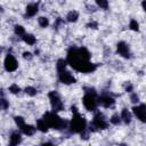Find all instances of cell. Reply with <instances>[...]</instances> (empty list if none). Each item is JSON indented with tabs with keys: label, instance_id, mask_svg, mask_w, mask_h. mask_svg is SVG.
Returning <instances> with one entry per match:
<instances>
[{
	"label": "cell",
	"instance_id": "1",
	"mask_svg": "<svg viewBox=\"0 0 146 146\" xmlns=\"http://www.w3.org/2000/svg\"><path fill=\"white\" fill-rule=\"evenodd\" d=\"M90 52L83 48H72L67 52V58L66 62L78 72L81 73H91L96 70V65L89 62L90 58Z\"/></svg>",
	"mask_w": 146,
	"mask_h": 146
},
{
	"label": "cell",
	"instance_id": "2",
	"mask_svg": "<svg viewBox=\"0 0 146 146\" xmlns=\"http://www.w3.org/2000/svg\"><path fill=\"white\" fill-rule=\"evenodd\" d=\"M42 119L44 120V122L47 123V125L49 128H52V129H62L66 124V122L63 119H60L58 116V114L55 113V112H47L43 115Z\"/></svg>",
	"mask_w": 146,
	"mask_h": 146
},
{
	"label": "cell",
	"instance_id": "3",
	"mask_svg": "<svg viewBox=\"0 0 146 146\" xmlns=\"http://www.w3.org/2000/svg\"><path fill=\"white\" fill-rule=\"evenodd\" d=\"M68 128H70L71 132L80 133L81 131L87 129V121H86V119L81 114L75 113V114H73V117H72V120L70 122Z\"/></svg>",
	"mask_w": 146,
	"mask_h": 146
},
{
	"label": "cell",
	"instance_id": "4",
	"mask_svg": "<svg viewBox=\"0 0 146 146\" xmlns=\"http://www.w3.org/2000/svg\"><path fill=\"white\" fill-rule=\"evenodd\" d=\"M108 127V123L104 116L103 113L100 112H97L95 115H94V119H92V123L90 124V130L95 131L97 129H106Z\"/></svg>",
	"mask_w": 146,
	"mask_h": 146
},
{
	"label": "cell",
	"instance_id": "5",
	"mask_svg": "<svg viewBox=\"0 0 146 146\" xmlns=\"http://www.w3.org/2000/svg\"><path fill=\"white\" fill-rule=\"evenodd\" d=\"M48 97H49V100H50V105H51L52 112L57 113V112L63 111L64 104H63V102H62V99H60V97H59L57 91H55V90L50 91L48 94Z\"/></svg>",
	"mask_w": 146,
	"mask_h": 146
},
{
	"label": "cell",
	"instance_id": "6",
	"mask_svg": "<svg viewBox=\"0 0 146 146\" xmlns=\"http://www.w3.org/2000/svg\"><path fill=\"white\" fill-rule=\"evenodd\" d=\"M82 104L87 111H95L97 108V97L96 94H86L82 98Z\"/></svg>",
	"mask_w": 146,
	"mask_h": 146
},
{
	"label": "cell",
	"instance_id": "7",
	"mask_svg": "<svg viewBox=\"0 0 146 146\" xmlns=\"http://www.w3.org/2000/svg\"><path fill=\"white\" fill-rule=\"evenodd\" d=\"M3 66H5V70L7 72H15L18 67V63L16 60V58L11 55V54H8L6 57H5V60H3Z\"/></svg>",
	"mask_w": 146,
	"mask_h": 146
},
{
	"label": "cell",
	"instance_id": "8",
	"mask_svg": "<svg viewBox=\"0 0 146 146\" xmlns=\"http://www.w3.org/2000/svg\"><path fill=\"white\" fill-rule=\"evenodd\" d=\"M58 80L63 83V84H72L75 82V78L74 75L68 72V71H63L58 73Z\"/></svg>",
	"mask_w": 146,
	"mask_h": 146
},
{
	"label": "cell",
	"instance_id": "9",
	"mask_svg": "<svg viewBox=\"0 0 146 146\" xmlns=\"http://www.w3.org/2000/svg\"><path fill=\"white\" fill-rule=\"evenodd\" d=\"M132 112L137 116V119H139L141 122H145V120H146V107H145L144 104L133 106L132 107Z\"/></svg>",
	"mask_w": 146,
	"mask_h": 146
},
{
	"label": "cell",
	"instance_id": "10",
	"mask_svg": "<svg viewBox=\"0 0 146 146\" xmlns=\"http://www.w3.org/2000/svg\"><path fill=\"white\" fill-rule=\"evenodd\" d=\"M116 50L119 52V55H121L122 57L124 58H129L130 57V49H129V46L127 42L124 41H120L117 44H116Z\"/></svg>",
	"mask_w": 146,
	"mask_h": 146
},
{
	"label": "cell",
	"instance_id": "11",
	"mask_svg": "<svg viewBox=\"0 0 146 146\" xmlns=\"http://www.w3.org/2000/svg\"><path fill=\"white\" fill-rule=\"evenodd\" d=\"M97 103L100 104L103 107L108 108V107H111V106L115 103V100H114V98H113L112 96H110V95H102V96H99V97L97 98Z\"/></svg>",
	"mask_w": 146,
	"mask_h": 146
},
{
	"label": "cell",
	"instance_id": "12",
	"mask_svg": "<svg viewBox=\"0 0 146 146\" xmlns=\"http://www.w3.org/2000/svg\"><path fill=\"white\" fill-rule=\"evenodd\" d=\"M38 11H39V6H38V3H35V2L29 3V5L25 7V14H26V16H29V17L35 16V15L38 14Z\"/></svg>",
	"mask_w": 146,
	"mask_h": 146
},
{
	"label": "cell",
	"instance_id": "13",
	"mask_svg": "<svg viewBox=\"0 0 146 146\" xmlns=\"http://www.w3.org/2000/svg\"><path fill=\"white\" fill-rule=\"evenodd\" d=\"M79 16H80L79 11L75 10V9H72L66 14V21L70 22V23H75L79 19Z\"/></svg>",
	"mask_w": 146,
	"mask_h": 146
},
{
	"label": "cell",
	"instance_id": "14",
	"mask_svg": "<svg viewBox=\"0 0 146 146\" xmlns=\"http://www.w3.org/2000/svg\"><path fill=\"white\" fill-rule=\"evenodd\" d=\"M9 139H10V144L17 146V145H19L22 143V135L18 131H14V132H11Z\"/></svg>",
	"mask_w": 146,
	"mask_h": 146
},
{
	"label": "cell",
	"instance_id": "15",
	"mask_svg": "<svg viewBox=\"0 0 146 146\" xmlns=\"http://www.w3.org/2000/svg\"><path fill=\"white\" fill-rule=\"evenodd\" d=\"M21 130H22V132L25 135V136H33L34 133H35V131H36V128L35 127H33V125H31V124H24L22 128H21Z\"/></svg>",
	"mask_w": 146,
	"mask_h": 146
},
{
	"label": "cell",
	"instance_id": "16",
	"mask_svg": "<svg viewBox=\"0 0 146 146\" xmlns=\"http://www.w3.org/2000/svg\"><path fill=\"white\" fill-rule=\"evenodd\" d=\"M22 39H23V41H24L27 46H33V44H35V42H36V38H35L33 34H31V33H25V34L22 36Z\"/></svg>",
	"mask_w": 146,
	"mask_h": 146
},
{
	"label": "cell",
	"instance_id": "17",
	"mask_svg": "<svg viewBox=\"0 0 146 146\" xmlns=\"http://www.w3.org/2000/svg\"><path fill=\"white\" fill-rule=\"evenodd\" d=\"M120 117H121V121H123V122L127 123V124H129V123L131 122V113H130L127 108H123V110L121 111Z\"/></svg>",
	"mask_w": 146,
	"mask_h": 146
},
{
	"label": "cell",
	"instance_id": "18",
	"mask_svg": "<svg viewBox=\"0 0 146 146\" xmlns=\"http://www.w3.org/2000/svg\"><path fill=\"white\" fill-rule=\"evenodd\" d=\"M48 129H49V127L47 125V123L44 122L43 119H39L36 121V130H39L41 132H47Z\"/></svg>",
	"mask_w": 146,
	"mask_h": 146
},
{
	"label": "cell",
	"instance_id": "19",
	"mask_svg": "<svg viewBox=\"0 0 146 146\" xmlns=\"http://www.w3.org/2000/svg\"><path fill=\"white\" fill-rule=\"evenodd\" d=\"M66 65H67L66 59H63V58L58 59L57 63H56V68H57L58 73H59V72H63V71H66V70H65V68H66Z\"/></svg>",
	"mask_w": 146,
	"mask_h": 146
},
{
	"label": "cell",
	"instance_id": "20",
	"mask_svg": "<svg viewBox=\"0 0 146 146\" xmlns=\"http://www.w3.org/2000/svg\"><path fill=\"white\" fill-rule=\"evenodd\" d=\"M38 24H39L40 27L46 29V27L49 26V18L46 17V16H40V17L38 18Z\"/></svg>",
	"mask_w": 146,
	"mask_h": 146
},
{
	"label": "cell",
	"instance_id": "21",
	"mask_svg": "<svg viewBox=\"0 0 146 146\" xmlns=\"http://www.w3.org/2000/svg\"><path fill=\"white\" fill-rule=\"evenodd\" d=\"M14 33L16 34V35H18V36H23L24 34H25V29H24V26H22V25H15L14 26Z\"/></svg>",
	"mask_w": 146,
	"mask_h": 146
},
{
	"label": "cell",
	"instance_id": "22",
	"mask_svg": "<svg viewBox=\"0 0 146 146\" xmlns=\"http://www.w3.org/2000/svg\"><path fill=\"white\" fill-rule=\"evenodd\" d=\"M8 90H9L10 94H13V95H17V94L21 92V87H19L18 84H16V83H13V84L9 86Z\"/></svg>",
	"mask_w": 146,
	"mask_h": 146
},
{
	"label": "cell",
	"instance_id": "23",
	"mask_svg": "<svg viewBox=\"0 0 146 146\" xmlns=\"http://www.w3.org/2000/svg\"><path fill=\"white\" fill-rule=\"evenodd\" d=\"M110 122H111L112 124H114V125H119V124L121 123V117H120V115H119L117 113H114V114L110 117Z\"/></svg>",
	"mask_w": 146,
	"mask_h": 146
},
{
	"label": "cell",
	"instance_id": "24",
	"mask_svg": "<svg viewBox=\"0 0 146 146\" xmlns=\"http://www.w3.org/2000/svg\"><path fill=\"white\" fill-rule=\"evenodd\" d=\"M24 91H25V94L26 95H29V96H31V97H33V96H35L36 95V89L34 88V87H32V86H27L25 89H24Z\"/></svg>",
	"mask_w": 146,
	"mask_h": 146
},
{
	"label": "cell",
	"instance_id": "25",
	"mask_svg": "<svg viewBox=\"0 0 146 146\" xmlns=\"http://www.w3.org/2000/svg\"><path fill=\"white\" fill-rule=\"evenodd\" d=\"M14 121H15L16 125H17L19 129L25 124V120H24L23 116H15V117H14Z\"/></svg>",
	"mask_w": 146,
	"mask_h": 146
},
{
	"label": "cell",
	"instance_id": "26",
	"mask_svg": "<svg viewBox=\"0 0 146 146\" xmlns=\"http://www.w3.org/2000/svg\"><path fill=\"white\" fill-rule=\"evenodd\" d=\"M9 107V102L6 98H0V110L1 111H6Z\"/></svg>",
	"mask_w": 146,
	"mask_h": 146
},
{
	"label": "cell",
	"instance_id": "27",
	"mask_svg": "<svg viewBox=\"0 0 146 146\" xmlns=\"http://www.w3.org/2000/svg\"><path fill=\"white\" fill-rule=\"evenodd\" d=\"M96 5L100 9H107L108 8V1H106V0H97L96 1Z\"/></svg>",
	"mask_w": 146,
	"mask_h": 146
},
{
	"label": "cell",
	"instance_id": "28",
	"mask_svg": "<svg viewBox=\"0 0 146 146\" xmlns=\"http://www.w3.org/2000/svg\"><path fill=\"white\" fill-rule=\"evenodd\" d=\"M129 27L132 31H138L139 30V24H138V22L136 19H131L130 23H129Z\"/></svg>",
	"mask_w": 146,
	"mask_h": 146
},
{
	"label": "cell",
	"instance_id": "29",
	"mask_svg": "<svg viewBox=\"0 0 146 146\" xmlns=\"http://www.w3.org/2000/svg\"><path fill=\"white\" fill-rule=\"evenodd\" d=\"M22 56H23V58L26 59V60H31V59L33 58V54H32L31 51H24Z\"/></svg>",
	"mask_w": 146,
	"mask_h": 146
},
{
	"label": "cell",
	"instance_id": "30",
	"mask_svg": "<svg viewBox=\"0 0 146 146\" xmlns=\"http://www.w3.org/2000/svg\"><path fill=\"white\" fill-rule=\"evenodd\" d=\"M130 102L133 103V104H138V103H139V97H138V95H137V94H131V96H130Z\"/></svg>",
	"mask_w": 146,
	"mask_h": 146
},
{
	"label": "cell",
	"instance_id": "31",
	"mask_svg": "<svg viewBox=\"0 0 146 146\" xmlns=\"http://www.w3.org/2000/svg\"><path fill=\"white\" fill-rule=\"evenodd\" d=\"M80 135H81V138H82V139H84V140H87V139L89 138V131H88L87 129H84L83 131H81V132H80Z\"/></svg>",
	"mask_w": 146,
	"mask_h": 146
},
{
	"label": "cell",
	"instance_id": "32",
	"mask_svg": "<svg viewBox=\"0 0 146 146\" xmlns=\"http://www.w3.org/2000/svg\"><path fill=\"white\" fill-rule=\"evenodd\" d=\"M87 27H89V29H97L98 27V23L92 21V22H90V23L87 24Z\"/></svg>",
	"mask_w": 146,
	"mask_h": 146
},
{
	"label": "cell",
	"instance_id": "33",
	"mask_svg": "<svg viewBox=\"0 0 146 146\" xmlns=\"http://www.w3.org/2000/svg\"><path fill=\"white\" fill-rule=\"evenodd\" d=\"M132 89H133V87H132V84H131V83H128V84L125 86V91H127V92H131V91H132Z\"/></svg>",
	"mask_w": 146,
	"mask_h": 146
},
{
	"label": "cell",
	"instance_id": "34",
	"mask_svg": "<svg viewBox=\"0 0 146 146\" xmlns=\"http://www.w3.org/2000/svg\"><path fill=\"white\" fill-rule=\"evenodd\" d=\"M41 146H55V145L51 144V143H49V141H46V143H43Z\"/></svg>",
	"mask_w": 146,
	"mask_h": 146
},
{
	"label": "cell",
	"instance_id": "35",
	"mask_svg": "<svg viewBox=\"0 0 146 146\" xmlns=\"http://www.w3.org/2000/svg\"><path fill=\"white\" fill-rule=\"evenodd\" d=\"M0 13H3V7L0 5Z\"/></svg>",
	"mask_w": 146,
	"mask_h": 146
},
{
	"label": "cell",
	"instance_id": "36",
	"mask_svg": "<svg viewBox=\"0 0 146 146\" xmlns=\"http://www.w3.org/2000/svg\"><path fill=\"white\" fill-rule=\"evenodd\" d=\"M119 146H128V145H127V144H120Z\"/></svg>",
	"mask_w": 146,
	"mask_h": 146
},
{
	"label": "cell",
	"instance_id": "37",
	"mask_svg": "<svg viewBox=\"0 0 146 146\" xmlns=\"http://www.w3.org/2000/svg\"><path fill=\"white\" fill-rule=\"evenodd\" d=\"M1 52H2V48L0 47V54H1Z\"/></svg>",
	"mask_w": 146,
	"mask_h": 146
},
{
	"label": "cell",
	"instance_id": "38",
	"mask_svg": "<svg viewBox=\"0 0 146 146\" xmlns=\"http://www.w3.org/2000/svg\"><path fill=\"white\" fill-rule=\"evenodd\" d=\"M8 146H15V145H13V144H9V145H8Z\"/></svg>",
	"mask_w": 146,
	"mask_h": 146
}]
</instances>
